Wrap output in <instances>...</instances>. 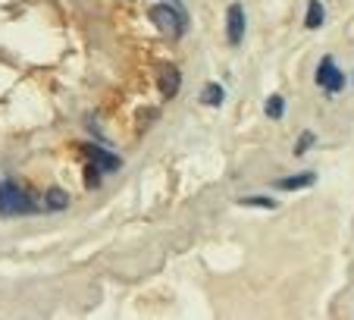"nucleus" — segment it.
Listing matches in <instances>:
<instances>
[{
    "label": "nucleus",
    "mask_w": 354,
    "mask_h": 320,
    "mask_svg": "<svg viewBox=\"0 0 354 320\" xmlns=\"http://www.w3.org/2000/svg\"><path fill=\"white\" fill-rule=\"evenodd\" d=\"M35 201L22 192L16 182H0V213L3 217H16V213H32Z\"/></svg>",
    "instance_id": "f257e3e1"
},
{
    "label": "nucleus",
    "mask_w": 354,
    "mask_h": 320,
    "mask_svg": "<svg viewBox=\"0 0 354 320\" xmlns=\"http://www.w3.org/2000/svg\"><path fill=\"white\" fill-rule=\"evenodd\" d=\"M151 22H154L167 38H179V35L185 32V22H182L179 10L169 7V3H157V7L151 10Z\"/></svg>",
    "instance_id": "f03ea898"
},
{
    "label": "nucleus",
    "mask_w": 354,
    "mask_h": 320,
    "mask_svg": "<svg viewBox=\"0 0 354 320\" xmlns=\"http://www.w3.org/2000/svg\"><path fill=\"white\" fill-rule=\"evenodd\" d=\"M317 85L326 88L329 94L345 88V75L339 73V66H335L333 57H323V60H320V66H317Z\"/></svg>",
    "instance_id": "7ed1b4c3"
},
{
    "label": "nucleus",
    "mask_w": 354,
    "mask_h": 320,
    "mask_svg": "<svg viewBox=\"0 0 354 320\" xmlns=\"http://www.w3.org/2000/svg\"><path fill=\"white\" fill-rule=\"evenodd\" d=\"M226 38H229V44H241V41H245V10H241V3H232V7H229Z\"/></svg>",
    "instance_id": "20e7f679"
},
{
    "label": "nucleus",
    "mask_w": 354,
    "mask_h": 320,
    "mask_svg": "<svg viewBox=\"0 0 354 320\" xmlns=\"http://www.w3.org/2000/svg\"><path fill=\"white\" fill-rule=\"evenodd\" d=\"M88 151V157L97 163V170L100 173H107V170H120V157H113V154H107L104 148H94V145H88L85 148Z\"/></svg>",
    "instance_id": "39448f33"
},
{
    "label": "nucleus",
    "mask_w": 354,
    "mask_h": 320,
    "mask_svg": "<svg viewBox=\"0 0 354 320\" xmlns=\"http://www.w3.org/2000/svg\"><path fill=\"white\" fill-rule=\"evenodd\" d=\"M317 182V173H298V176H286V179L276 182V188L282 192H298V188H310Z\"/></svg>",
    "instance_id": "423d86ee"
},
{
    "label": "nucleus",
    "mask_w": 354,
    "mask_h": 320,
    "mask_svg": "<svg viewBox=\"0 0 354 320\" xmlns=\"http://www.w3.org/2000/svg\"><path fill=\"white\" fill-rule=\"evenodd\" d=\"M179 79H182V73L176 66H163L160 69V91L167 94V98H173L176 88H179Z\"/></svg>",
    "instance_id": "0eeeda50"
},
{
    "label": "nucleus",
    "mask_w": 354,
    "mask_h": 320,
    "mask_svg": "<svg viewBox=\"0 0 354 320\" xmlns=\"http://www.w3.org/2000/svg\"><path fill=\"white\" fill-rule=\"evenodd\" d=\"M326 13H323V3L320 0H308V16H304V26L308 28H320Z\"/></svg>",
    "instance_id": "6e6552de"
},
{
    "label": "nucleus",
    "mask_w": 354,
    "mask_h": 320,
    "mask_svg": "<svg viewBox=\"0 0 354 320\" xmlns=\"http://www.w3.org/2000/svg\"><path fill=\"white\" fill-rule=\"evenodd\" d=\"M223 98H226V91H223V85H216V82H210V85L201 88V100L210 104V107H220Z\"/></svg>",
    "instance_id": "1a4fd4ad"
},
{
    "label": "nucleus",
    "mask_w": 354,
    "mask_h": 320,
    "mask_svg": "<svg viewBox=\"0 0 354 320\" xmlns=\"http://www.w3.org/2000/svg\"><path fill=\"white\" fill-rule=\"evenodd\" d=\"M263 114H267L270 120H282V114H286V98H282V94H270Z\"/></svg>",
    "instance_id": "9d476101"
},
{
    "label": "nucleus",
    "mask_w": 354,
    "mask_h": 320,
    "mask_svg": "<svg viewBox=\"0 0 354 320\" xmlns=\"http://www.w3.org/2000/svg\"><path fill=\"white\" fill-rule=\"evenodd\" d=\"M66 204H69L66 192H60V188H50V192H47V207H50V211H63Z\"/></svg>",
    "instance_id": "9b49d317"
},
{
    "label": "nucleus",
    "mask_w": 354,
    "mask_h": 320,
    "mask_svg": "<svg viewBox=\"0 0 354 320\" xmlns=\"http://www.w3.org/2000/svg\"><path fill=\"white\" fill-rule=\"evenodd\" d=\"M314 141H317V135H314V132H301L298 145H295V154H298V157H301V154L308 151V148H310V145H314Z\"/></svg>",
    "instance_id": "f8f14e48"
},
{
    "label": "nucleus",
    "mask_w": 354,
    "mask_h": 320,
    "mask_svg": "<svg viewBox=\"0 0 354 320\" xmlns=\"http://www.w3.org/2000/svg\"><path fill=\"white\" fill-rule=\"evenodd\" d=\"M239 204H245V207H270V211H273L276 201L273 198H239Z\"/></svg>",
    "instance_id": "ddd939ff"
}]
</instances>
